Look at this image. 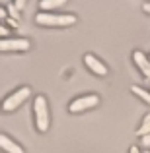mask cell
<instances>
[{
  "label": "cell",
  "mask_w": 150,
  "mask_h": 153,
  "mask_svg": "<svg viewBox=\"0 0 150 153\" xmlns=\"http://www.w3.org/2000/svg\"><path fill=\"white\" fill-rule=\"evenodd\" d=\"M142 143H144V146H150V136H144V138H142Z\"/></svg>",
  "instance_id": "13"
},
{
  "label": "cell",
  "mask_w": 150,
  "mask_h": 153,
  "mask_svg": "<svg viewBox=\"0 0 150 153\" xmlns=\"http://www.w3.org/2000/svg\"><path fill=\"white\" fill-rule=\"evenodd\" d=\"M84 62H86V66L90 68V70L94 72L96 76H107V66L101 62L98 56H94V54H86V56H84Z\"/></svg>",
  "instance_id": "6"
},
{
  "label": "cell",
  "mask_w": 150,
  "mask_h": 153,
  "mask_svg": "<svg viewBox=\"0 0 150 153\" xmlns=\"http://www.w3.org/2000/svg\"><path fill=\"white\" fill-rule=\"evenodd\" d=\"M131 91H133L135 95H139L140 99H144V101H146V103L150 105V91L142 89V87H139V85H133V87H131Z\"/></svg>",
  "instance_id": "11"
},
{
  "label": "cell",
  "mask_w": 150,
  "mask_h": 153,
  "mask_svg": "<svg viewBox=\"0 0 150 153\" xmlns=\"http://www.w3.org/2000/svg\"><path fill=\"white\" fill-rule=\"evenodd\" d=\"M98 103H99V97L94 95V93H90V95H84V97L74 99V101L68 105V111L70 112H82V111H86V108L96 107Z\"/></svg>",
  "instance_id": "4"
},
{
  "label": "cell",
  "mask_w": 150,
  "mask_h": 153,
  "mask_svg": "<svg viewBox=\"0 0 150 153\" xmlns=\"http://www.w3.org/2000/svg\"><path fill=\"white\" fill-rule=\"evenodd\" d=\"M142 10L146 12V14H150V2H146V4H144V6H142Z\"/></svg>",
  "instance_id": "14"
},
{
  "label": "cell",
  "mask_w": 150,
  "mask_h": 153,
  "mask_svg": "<svg viewBox=\"0 0 150 153\" xmlns=\"http://www.w3.org/2000/svg\"><path fill=\"white\" fill-rule=\"evenodd\" d=\"M0 49H2V52L27 51L29 49V41H26V39H2V41H0Z\"/></svg>",
  "instance_id": "5"
},
{
  "label": "cell",
  "mask_w": 150,
  "mask_h": 153,
  "mask_svg": "<svg viewBox=\"0 0 150 153\" xmlns=\"http://www.w3.org/2000/svg\"><path fill=\"white\" fill-rule=\"evenodd\" d=\"M23 4H26L23 0H18V2H16V8H23Z\"/></svg>",
  "instance_id": "15"
},
{
  "label": "cell",
  "mask_w": 150,
  "mask_h": 153,
  "mask_svg": "<svg viewBox=\"0 0 150 153\" xmlns=\"http://www.w3.org/2000/svg\"><path fill=\"white\" fill-rule=\"evenodd\" d=\"M8 10H10V14L14 16V18H20V16H18V10H16V4H8Z\"/></svg>",
  "instance_id": "12"
},
{
  "label": "cell",
  "mask_w": 150,
  "mask_h": 153,
  "mask_svg": "<svg viewBox=\"0 0 150 153\" xmlns=\"http://www.w3.org/2000/svg\"><path fill=\"white\" fill-rule=\"evenodd\" d=\"M35 108V124H37L39 132H47L49 128V108H47V99L43 95H37L33 103Z\"/></svg>",
  "instance_id": "2"
},
{
  "label": "cell",
  "mask_w": 150,
  "mask_h": 153,
  "mask_svg": "<svg viewBox=\"0 0 150 153\" xmlns=\"http://www.w3.org/2000/svg\"><path fill=\"white\" fill-rule=\"evenodd\" d=\"M129 153H140V151H139V147H136V146H133V147H131V151H129Z\"/></svg>",
  "instance_id": "16"
},
{
  "label": "cell",
  "mask_w": 150,
  "mask_h": 153,
  "mask_svg": "<svg viewBox=\"0 0 150 153\" xmlns=\"http://www.w3.org/2000/svg\"><path fill=\"white\" fill-rule=\"evenodd\" d=\"M136 134L139 136H150V114L144 116V120H142V124H140V128L136 130Z\"/></svg>",
  "instance_id": "10"
},
{
  "label": "cell",
  "mask_w": 150,
  "mask_h": 153,
  "mask_svg": "<svg viewBox=\"0 0 150 153\" xmlns=\"http://www.w3.org/2000/svg\"><path fill=\"white\" fill-rule=\"evenodd\" d=\"M133 60H135L136 66L140 68V72L150 79V58H148V56L144 54V52H140V51H135V52H133Z\"/></svg>",
  "instance_id": "7"
},
{
  "label": "cell",
  "mask_w": 150,
  "mask_h": 153,
  "mask_svg": "<svg viewBox=\"0 0 150 153\" xmlns=\"http://www.w3.org/2000/svg\"><path fill=\"white\" fill-rule=\"evenodd\" d=\"M0 146H2V149L6 151V153H23V147L18 146L14 140H10L6 134L0 136Z\"/></svg>",
  "instance_id": "8"
},
{
  "label": "cell",
  "mask_w": 150,
  "mask_h": 153,
  "mask_svg": "<svg viewBox=\"0 0 150 153\" xmlns=\"http://www.w3.org/2000/svg\"><path fill=\"white\" fill-rule=\"evenodd\" d=\"M64 4V0H41V10L45 12V10H55V8H59V6H63Z\"/></svg>",
  "instance_id": "9"
},
{
  "label": "cell",
  "mask_w": 150,
  "mask_h": 153,
  "mask_svg": "<svg viewBox=\"0 0 150 153\" xmlns=\"http://www.w3.org/2000/svg\"><path fill=\"white\" fill-rule=\"evenodd\" d=\"M31 95V89L27 85H23V87H20L18 91H14V93L10 95V97L6 99V101H4V105H2V108L6 112H10V111H16V108L20 107V105H22L23 101H26L27 97H29Z\"/></svg>",
  "instance_id": "3"
},
{
  "label": "cell",
  "mask_w": 150,
  "mask_h": 153,
  "mask_svg": "<svg viewBox=\"0 0 150 153\" xmlns=\"http://www.w3.org/2000/svg\"><path fill=\"white\" fill-rule=\"evenodd\" d=\"M35 22L39 25H51V27H66L76 23V16L72 14H47L41 12L39 16H35Z\"/></svg>",
  "instance_id": "1"
},
{
  "label": "cell",
  "mask_w": 150,
  "mask_h": 153,
  "mask_svg": "<svg viewBox=\"0 0 150 153\" xmlns=\"http://www.w3.org/2000/svg\"><path fill=\"white\" fill-rule=\"evenodd\" d=\"M144 153H150V151H144Z\"/></svg>",
  "instance_id": "17"
}]
</instances>
